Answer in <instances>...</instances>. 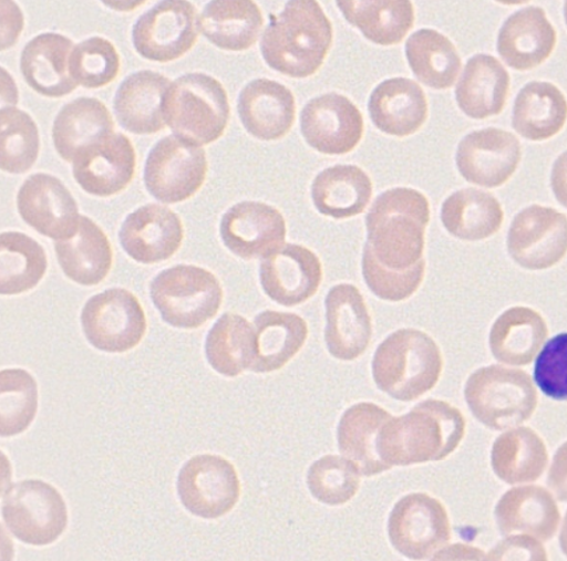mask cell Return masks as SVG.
Instances as JSON below:
<instances>
[{"label":"cell","instance_id":"1","mask_svg":"<svg viewBox=\"0 0 567 561\" xmlns=\"http://www.w3.org/2000/svg\"><path fill=\"white\" fill-rule=\"evenodd\" d=\"M429 220L430 206L422 193L409 187L388 189L365 216L363 251L388 270L406 271L423 260Z\"/></svg>","mask_w":567,"mask_h":561},{"label":"cell","instance_id":"2","mask_svg":"<svg viewBox=\"0 0 567 561\" xmlns=\"http://www.w3.org/2000/svg\"><path fill=\"white\" fill-rule=\"evenodd\" d=\"M464 432L465 419L456 407L430 398L384 423L378 453L390 468L441 460L458 446Z\"/></svg>","mask_w":567,"mask_h":561},{"label":"cell","instance_id":"3","mask_svg":"<svg viewBox=\"0 0 567 561\" xmlns=\"http://www.w3.org/2000/svg\"><path fill=\"white\" fill-rule=\"evenodd\" d=\"M332 42V25L313 0H289L269 23L260 40L265 62L291 77L312 75L322 64Z\"/></svg>","mask_w":567,"mask_h":561},{"label":"cell","instance_id":"4","mask_svg":"<svg viewBox=\"0 0 567 561\" xmlns=\"http://www.w3.org/2000/svg\"><path fill=\"white\" fill-rule=\"evenodd\" d=\"M442 365L434 340L423 331L406 328L379 344L372 359V376L380 391L410 402L434 387Z\"/></svg>","mask_w":567,"mask_h":561},{"label":"cell","instance_id":"5","mask_svg":"<svg viewBox=\"0 0 567 561\" xmlns=\"http://www.w3.org/2000/svg\"><path fill=\"white\" fill-rule=\"evenodd\" d=\"M225 89L205 73H186L169 85L163 105L165 123L175 135L196 145L218 139L229 118Z\"/></svg>","mask_w":567,"mask_h":561},{"label":"cell","instance_id":"6","mask_svg":"<svg viewBox=\"0 0 567 561\" xmlns=\"http://www.w3.org/2000/svg\"><path fill=\"white\" fill-rule=\"evenodd\" d=\"M464 397L474 417L492 429L527 420L537 405L530 376L520 370L489 365L470 375Z\"/></svg>","mask_w":567,"mask_h":561},{"label":"cell","instance_id":"7","mask_svg":"<svg viewBox=\"0 0 567 561\" xmlns=\"http://www.w3.org/2000/svg\"><path fill=\"white\" fill-rule=\"evenodd\" d=\"M150 297L168 325L196 329L218 312L223 290L210 271L197 266L177 264L154 277Z\"/></svg>","mask_w":567,"mask_h":561},{"label":"cell","instance_id":"8","mask_svg":"<svg viewBox=\"0 0 567 561\" xmlns=\"http://www.w3.org/2000/svg\"><path fill=\"white\" fill-rule=\"evenodd\" d=\"M1 511L9 531L32 546L54 542L68 524V509L61 494L40 479L11 484L3 491Z\"/></svg>","mask_w":567,"mask_h":561},{"label":"cell","instance_id":"9","mask_svg":"<svg viewBox=\"0 0 567 561\" xmlns=\"http://www.w3.org/2000/svg\"><path fill=\"white\" fill-rule=\"evenodd\" d=\"M80 319L87 342L109 353L133 349L146 331L142 305L132 292L123 288H110L89 298Z\"/></svg>","mask_w":567,"mask_h":561},{"label":"cell","instance_id":"10","mask_svg":"<svg viewBox=\"0 0 567 561\" xmlns=\"http://www.w3.org/2000/svg\"><path fill=\"white\" fill-rule=\"evenodd\" d=\"M207 173L205 150L177 135L159 139L148 152L144 184L158 201L174 204L192 197Z\"/></svg>","mask_w":567,"mask_h":561},{"label":"cell","instance_id":"11","mask_svg":"<svg viewBox=\"0 0 567 561\" xmlns=\"http://www.w3.org/2000/svg\"><path fill=\"white\" fill-rule=\"evenodd\" d=\"M196 8L184 0L156 2L132 28V42L144 59L174 61L192 49L198 35Z\"/></svg>","mask_w":567,"mask_h":561},{"label":"cell","instance_id":"12","mask_svg":"<svg viewBox=\"0 0 567 561\" xmlns=\"http://www.w3.org/2000/svg\"><path fill=\"white\" fill-rule=\"evenodd\" d=\"M176 490L192 515L215 519L230 511L238 501L240 484L234 466L218 455L189 458L179 469Z\"/></svg>","mask_w":567,"mask_h":561},{"label":"cell","instance_id":"13","mask_svg":"<svg viewBox=\"0 0 567 561\" xmlns=\"http://www.w3.org/2000/svg\"><path fill=\"white\" fill-rule=\"evenodd\" d=\"M391 544L404 557L424 560L434 555L450 540L449 517L435 498L414 492L402 497L388 520Z\"/></svg>","mask_w":567,"mask_h":561},{"label":"cell","instance_id":"14","mask_svg":"<svg viewBox=\"0 0 567 561\" xmlns=\"http://www.w3.org/2000/svg\"><path fill=\"white\" fill-rule=\"evenodd\" d=\"M511 258L528 270H543L567 252V217L551 207L532 205L513 219L507 235Z\"/></svg>","mask_w":567,"mask_h":561},{"label":"cell","instance_id":"15","mask_svg":"<svg viewBox=\"0 0 567 561\" xmlns=\"http://www.w3.org/2000/svg\"><path fill=\"white\" fill-rule=\"evenodd\" d=\"M18 211L29 226L54 240L76 232L78 204L62 181L44 173L29 176L17 195Z\"/></svg>","mask_w":567,"mask_h":561},{"label":"cell","instance_id":"16","mask_svg":"<svg viewBox=\"0 0 567 561\" xmlns=\"http://www.w3.org/2000/svg\"><path fill=\"white\" fill-rule=\"evenodd\" d=\"M300 129L306 142L318 152L340 155L360 142L363 118L348 97L331 92L311 98L303 106Z\"/></svg>","mask_w":567,"mask_h":561},{"label":"cell","instance_id":"17","mask_svg":"<svg viewBox=\"0 0 567 561\" xmlns=\"http://www.w3.org/2000/svg\"><path fill=\"white\" fill-rule=\"evenodd\" d=\"M520 155V144L514 134L487 127L471 132L461 139L455 163L467 181L494 188L514 174Z\"/></svg>","mask_w":567,"mask_h":561},{"label":"cell","instance_id":"18","mask_svg":"<svg viewBox=\"0 0 567 561\" xmlns=\"http://www.w3.org/2000/svg\"><path fill=\"white\" fill-rule=\"evenodd\" d=\"M219 233L226 248L237 257L264 258L284 246L286 222L275 207L247 200L226 210Z\"/></svg>","mask_w":567,"mask_h":561},{"label":"cell","instance_id":"19","mask_svg":"<svg viewBox=\"0 0 567 561\" xmlns=\"http://www.w3.org/2000/svg\"><path fill=\"white\" fill-rule=\"evenodd\" d=\"M322 278L321 263L308 248L286 243L260 261L259 280L275 302L293 307L311 298Z\"/></svg>","mask_w":567,"mask_h":561},{"label":"cell","instance_id":"20","mask_svg":"<svg viewBox=\"0 0 567 561\" xmlns=\"http://www.w3.org/2000/svg\"><path fill=\"white\" fill-rule=\"evenodd\" d=\"M72 163L73 176L83 190L107 197L133 179L135 150L127 136L111 133L81 149Z\"/></svg>","mask_w":567,"mask_h":561},{"label":"cell","instance_id":"21","mask_svg":"<svg viewBox=\"0 0 567 561\" xmlns=\"http://www.w3.org/2000/svg\"><path fill=\"white\" fill-rule=\"evenodd\" d=\"M183 236L179 217L158 204H146L128 214L118 231L123 250L145 264L171 258L181 247Z\"/></svg>","mask_w":567,"mask_h":561},{"label":"cell","instance_id":"22","mask_svg":"<svg viewBox=\"0 0 567 561\" xmlns=\"http://www.w3.org/2000/svg\"><path fill=\"white\" fill-rule=\"evenodd\" d=\"M324 307V342L329 353L342 361L357 359L367 350L372 334L362 294L353 284H336L328 291Z\"/></svg>","mask_w":567,"mask_h":561},{"label":"cell","instance_id":"23","mask_svg":"<svg viewBox=\"0 0 567 561\" xmlns=\"http://www.w3.org/2000/svg\"><path fill=\"white\" fill-rule=\"evenodd\" d=\"M556 44V31L545 11L529 6L512 13L498 31L496 48L502 60L515 70L543 63Z\"/></svg>","mask_w":567,"mask_h":561},{"label":"cell","instance_id":"24","mask_svg":"<svg viewBox=\"0 0 567 561\" xmlns=\"http://www.w3.org/2000/svg\"><path fill=\"white\" fill-rule=\"evenodd\" d=\"M237 112L246 131L271 141L282 137L295 121V97L284 84L256 79L246 84L237 100Z\"/></svg>","mask_w":567,"mask_h":561},{"label":"cell","instance_id":"25","mask_svg":"<svg viewBox=\"0 0 567 561\" xmlns=\"http://www.w3.org/2000/svg\"><path fill=\"white\" fill-rule=\"evenodd\" d=\"M169 80L154 71L127 75L114 95L113 108L118 124L133 134H153L165 127L163 105Z\"/></svg>","mask_w":567,"mask_h":561},{"label":"cell","instance_id":"26","mask_svg":"<svg viewBox=\"0 0 567 561\" xmlns=\"http://www.w3.org/2000/svg\"><path fill=\"white\" fill-rule=\"evenodd\" d=\"M72 46L69 38L55 32L31 39L20 58V70L27 84L49 97H61L75 90L78 84L69 70Z\"/></svg>","mask_w":567,"mask_h":561},{"label":"cell","instance_id":"27","mask_svg":"<svg viewBox=\"0 0 567 561\" xmlns=\"http://www.w3.org/2000/svg\"><path fill=\"white\" fill-rule=\"evenodd\" d=\"M559 511L549 491L539 486H522L505 492L495 507L503 536L526 534L547 541L555 534Z\"/></svg>","mask_w":567,"mask_h":561},{"label":"cell","instance_id":"28","mask_svg":"<svg viewBox=\"0 0 567 561\" xmlns=\"http://www.w3.org/2000/svg\"><path fill=\"white\" fill-rule=\"evenodd\" d=\"M373 124L383 133L403 137L416 132L427 116V103L413 80L392 77L378 84L368 101Z\"/></svg>","mask_w":567,"mask_h":561},{"label":"cell","instance_id":"29","mask_svg":"<svg viewBox=\"0 0 567 561\" xmlns=\"http://www.w3.org/2000/svg\"><path fill=\"white\" fill-rule=\"evenodd\" d=\"M391 414L374 403L362 402L347 408L337 428L340 453L363 476H373L390 467L380 458L378 438Z\"/></svg>","mask_w":567,"mask_h":561},{"label":"cell","instance_id":"30","mask_svg":"<svg viewBox=\"0 0 567 561\" xmlns=\"http://www.w3.org/2000/svg\"><path fill=\"white\" fill-rule=\"evenodd\" d=\"M509 74L491 54L470 58L455 86L458 107L468 117L482 120L499 114L506 102Z\"/></svg>","mask_w":567,"mask_h":561},{"label":"cell","instance_id":"31","mask_svg":"<svg viewBox=\"0 0 567 561\" xmlns=\"http://www.w3.org/2000/svg\"><path fill=\"white\" fill-rule=\"evenodd\" d=\"M64 274L82 285L100 283L112 267V248L104 231L89 217L80 216L76 232L54 245Z\"/></svg>","mask_w":567,"mask_h":561},{"label":"cell","instance_id":"32","mask_svg":"<svg viewBox=\"0 0 567 561\" xmlns=\"http://www.w3.org/2000/svg\"><path fill=\"white\" fill-rule=\"evenodd\" d=\"M255 359L250 371L268 373L281 368L302 347L308 326L296 313L265 310L254 319Z\"/></svg>","mask_w":567,"mask_h":561},{"label":"cell","instance_id":"33","mask_svg":"<svg viewBox=\"0 0 567 561\" xmlns=\"http://www.w3.org/2000/svg\"><path fill=\"white\" fill-rule=\"evenodd\" d=\"M264 19L250 0H214L206 3L198 17L200 32L216 46L243 51L258 39Z\"/></svg>","mask_w":567,"mask_h":561},{"label":"cell","instance_id":"34","mask_svg":"<svg viewBox=\"0 0 567 561\" xmlns=\"http://www.w3.org/2000/svg\"><path fill=\"white\" fill-rule=\"evenodd\" d=\"M372 195L370 177L355 165H334L321 170L311 185L317 210L336 219L361 214Z\"/></svg>","mask_w":567,"mask_h":561},{"label":"cell","instance_id":"35","mask_svg":"<svg viewBox=\"0 0 567 561\" xmlns=\"http://www.w3.org/2000/svg\"><path fill=\"white\" fill-rule=\"evenodd\" d=\"M114 122L106 106L94 97H78L65 104L53 122L52 138L66 162L90 144L113 133Z\"/></svg>","mask_w":567,"mask_h":561},{"label":"cell","instance_id":"36","mask_svg":"<svg viewBox=\"0 0 567 561\" xmlns=\"http://www.w3.org/2000/svg\"><path fill=\"white\" fill-rule=\"evenodd\" d=\"M567 120V101L553 83L532 81L516 95L512 126L523 137L543 141L556 135Z\"/></svg>","mask_w":567,"mask_h":561},{"label":"cell","instance_id":"37","mask_svg":"<svg viewBox=\"0 0 567 561\" xmlns=\"http://www.w3.org/2000/svg\"><path fill=\"white\" fill-rule=\"evenodd\" d=\"M547 325L539 313L527 307L503 312L489 332L493 356L505 364H529L547 336Z\"/></svg>","mask_w":567,"mask_h":561},{"label":"cell","instance_id":"38","mask_svg":"<svg viewBox=\"0 0 567 561\" xmlns=\"http://www.w3.org/2000/svg\"><path fill=\"white\" fill-rule=\"evenodd\" d=\"M503 210L489 193L463 188L450 195L442 204L441 220L454 237L476 241L491 237L502 226Z\"/></svg>","mask_w":567,"mask_h":561},{"label":"cell","instance_id":"39","mask_svg":"<svg viewBox=\"0 0 567 561\" xmlns=\"http://www.w3.org/2000/svg\"><path fill=\"white\" fill-rule=\"evenodd\" d=\"M337 6L344 19L364 38L381 45L401 42L414 21L413 6L409 0H341Z\"/></svg>","mask_w":567,"mask_h":561},{"label":"cell","instance_id":"40","mask_svg":"<svg viewBox=\"0 0 567 561\" xmlns=\"http://www.w3.org/2000/svg\"><path fill=\"white\" fill-rule=\"evenodd\" d=\"M491 458L496 476L514 485L538 479L548 455L544 441L533 429L518 427L496 438Z\"/></svg>","mask_w":567,"mask_h":561},{"label":"cell","instance_id":"41","mask_svg":"<svg viewBox=\"0 0 567 561\" xmlns=\"http://www.w3.org/2000/svg\"><path fill=\"white\" fill-rule=\"evenodd\" d=\"M205 355L217 373L239 375L250 368L255 359L254 326L239 314H221L206 335Z\"/></svg>","mask_w":567,"mask_h":561},{"label":"cell","instance_id":"42","mask_svg":"<svg viewBox=\"0 0 567 561\" xmlns=\"http://www.w3.org/2000/svg\"><path fill=\"white\" fill-rule=\"evenodd\" d=\"M405 56L417 80L436 90L452 86L461 69L454 44L433 29L413 32L405 42Z\"/></svg>","mask_w":567,"mask_h":561},{"label":"cell","instance_id":"43","mask_svg":"<svg viewBox=\"0 0 567 561\" xmlns=\"http://www.w3.org/2000/svg\"><path fill=\"white\" fill-rule=\"evenodd\" d=\"M42 246L23 232L0 235V292L19 294L34 288L47 271Z\"/></svg>","mask_w":567,"mask_h":561},{"label":"cell","instance_id":"44","mask_svg":"<svg viewBox=\"0 0 567 561\" xmlns=\"http://www.w3.org/2000/svg\"><path fill=\"white\" fill-rule=\"evenodd\" d=\"M40 147L38 127L31 116L16 107L1 108L0 167L11 174L29 170Z\"/></svg>","mask_w":567,"mask_h":561},{"label":"cell","instance_id":"45","mask_svg":"<svg viewBox=\"0 0 567 561\" xmlns=\"http://www.w3.org/2000/svg\"><path fill=\"white\" fill-rule=\"evenodd\" d=\"M38 409V387L23 368H6L0 373V435L14 436L32 423Z\"/></svg>","mask_w":567,"mask_h":561},{"label":"cell","instance_id":"46","mask_svg":"<svg viewBox=\"0 0 567 561\" xmlns=\"http://www.w3.org/2000/svg\"><path fill=\"white\" fill-rule=\"evenodd\" d=\"M359 470L346 457L326 455L308 469L307 485L311 495L329 506L348 502L359 488Z\"/></svg>","mask_w":567,"mask_h":561},{"label":"cell","instance_id":"47","mask_svg":"<svg viewBox=\"0 0 567 561\" xmlns=\"http://www.w3.org/2000/svg\"><path fill=\"white\" fill-rule=\"evenodd\" d=\"M69 70L76 84L86 89L101 87L118 74L120 56L109 40L92 37L73 48Z\"/></svg>","mask_w":567,"mask_h":561},{"label":"cell","instance_id":"48","mask_svg":"<svg viewBox=\"0 0 567 561\" xmlns=\"http://www.w3.org/2000/svg\"><path fill=\"white\" fill-rule=\"evenodd\" d=\"M361 268L365 284L374 295L388 301H401L411 297L420 287L425 262L422 260L406 271H393L383 268L363 251Z\"/></svg>","mask_w":567,"mask_h":561},{"label":"cell","instance_id":"49","mask_svg":"<svg viewBox=\"0 0 567 561\" xmlns=\"http://www.w3.org/2000/svg\"><path fill=\"white\" fill-rule=\"evenodd\" d=\"M534 378L546 396L567 401V332L545 344L535 362Z\"/></svg>","mask_w":567,"mask_h":561},{"label":"cell","instance_id":"50","mask_svg":"<svg viewBox=\"0 0 567 561\" xmlns=\"http://www.w3.org/2000/svg\"><path fill=\"white\" fill-rule=\"evenodd\" d=\"M487 555L489 560H546V552L539 540L526 534L507 536Z\"/></svg>","mask_w":567,"mask_h":561},{"label":"cell","instance_id":"51","mask_svg":"<svg viewBox=\"0 0 567 561\" xmlns=\"http://www.w3.org/2000/svg\"><path fill=\"white\" fill-rule=\"evenodd\" d=\"M547 485L557 499L567 501V441L554 455L548 471Z\"/></svg>","mask_w":567,"mask_h":561},{"label":"cell","instance_id":"52","mask_svg":"<svg viewBox=\"0 0 567 561\" xmlns=\"http://www.w3.org/2000/svg\"><path fill=\"white\" fill-rule=\"evenodd\" d=\"M550 185L558 202L567 208V150L561 153L553 165Z\"/></svg>","mask_w":567,"mask_h":561},{"label":"cell","instance_id":"53","mask_svg":"<svg viewBox=\"0 0 567 561\" xmlns=\"http://www.w3.org/2000/svg\"><path fill=\"white\" fill-rule=\"evenodd\" d=\"M559 543H560L563 552L567 557V511H566V515H565V518H564V522H563V527H561V531H560V534H559Z\"/></svg>","mask_w":567,"mask_h":561},{"label":"cell","instance_id":"54","mask_svg":"<svg viewBox=\"0 0 567 561\" xmlns=\"http://www.w3.org/2000/svg\"><path fill=\"white\" fill-rule=\"evenodd\" d=\"M564 18H565V22L567 24V1H565V3H564Z\"/></svg>","mask_w":567,"mask_h":561}]
</instances>
